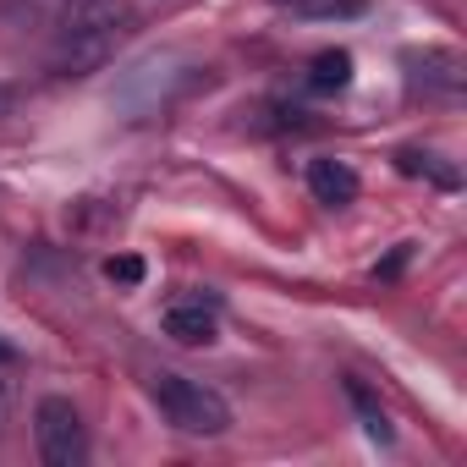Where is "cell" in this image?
<instances>
[{
    "mask_svg": "<svg viewBox=\"0 0 467 467\" xmlns=\"http://www.w3.org/2000/svg\"><path fill=\"white\" fill-rule=\"evenodd\" d=\"M149 396H154L160 418H165L171 429H182V434H203V440H214V434L231 429V401H225L220 390H209L203 379H192V374H171V368H160V374L149 379Z\"/></svg>",
    "mask_w": 467,
    "mask_h": 467,
    "instance_id": "6da1fadb",
    "label": "cell"
},
{
    "mask_svg": "<svg viewBox=\"0 0 467 467\" xmlns=\"http://www.w3.org/2000/svg\"><path fill=\"white\" fill-rule=\"evenodd\" d=\"M127 23H132L127 0H67L61 6V61H72V67L105 61Z\"/></svg>",
    "mask_w": 467,
    "mask_h": 467,
    "instance_id": "7a4b0ae2",
    "label": "cell"
},
{
    "mask_svg": "<svg viewBox=\"0 0 467 467\" xmlns=\"http://www.w3.org/2000/svg\"><path fill=\"white\" fill-rule=\"evenodd\" d=\"M34 440L50 467H83L88 462V429L67 396H45L34 407Z\"/></svg>",
    "mask_w": 467,
    "mask_h": 467,
    "instance_id": "3957f363",
    "label": "cell"
},
{
    "mask_svg": "<svg viewBox=\"0 0 467 467\" xmlns=\"http://www.w3.org/2000/svg\"><path fill=\"white\" fill-rule=\"evenodd\" d=\"M412 88H423V99H456L462 94V56L456 50H423V61L412 56Z\"/></svg>",
    "mask_w": 467,
    "mask_h": 467,
    "instance_id": "277c9868",
    "label": "cell"
},
{
    "mask_svg": "<svg viewBox=\"0 0 467 467\" xmlns=\"http://www.w3.org/2000/svg\"><path fill=\"white\" fill-rule=\"evenodd\" d=\"M160 325H165V336H171V341H182V347H209V341H214V330H220V319H214V303H203V297L171 303Z\"/></svg>",
    "mask_w": 467,
    "mask_h": 467,
    "instance_id": "5b68a950",
    "label": "cell"
},
{
    "mask_svg": "<svg viewBox=\"0 0 467 467\" xmlns=\"http://www.w3.org/2000/svg\"><path fill=\"white\" fill-rule=\"evenodd\" d=\"M358 187H363V182H358V171H352L347 160H330V154H325V160L308 165V192H314L325 209H347V203L358 198Z\"/></svg>",
    "mask_w": 467,
    "mask_h": 467,
    "instance_id": "8992f818",
    "label": "cell"
},
{
    "mask_svg": "<svg viewBox=\"0 0 467 467\" xmlns=\"http://www.w3.org/2000/svg\"><path fill=\"white\" fill-rule=\"evenodd\" d=\"M303 88H308V94H319V99L347 94V88H352V56H347V50H325V56H314V61H308Z\"/></svg>",
    "mask_w": 467,
    "mask_h": 467,
    "instance_id": "52a82bcc",
    "label": "cell"
},
{
    "mask_svg": "<svg viewBox=\"0 0 467 467\" xmlns=\"http://www.w3.org/2000/svg\"><path fill=\"white\" fill-rule=\"evenodd\" d=\"M347 396H352V407H358V418H363V434H368V440H379V445H390L396 434H390V423H385V412H379L374 390H368L363 379H347Z\"/></svg>",
    "mask_w": 467,
    "mask_h": 467,
    "instance_id": "ba28073f",
    "label": "cell"
},
{
    "mask_svg": "<svg viewBox=\"0 0 467 467\" xmlns=\"http://www.w3.org/2000/svg\"><path fill=\"white\" fill-rule=\"evenodd\" d=\"M396 165H401L407 176H434L440 187H456V182H462L451 165H434V154H418V149H401V154H396Z\"/></svg>",
    "mask_w": 467,
    "mask_h": 467,
    "instance_id": "9c48e42d",
    "label": "cell"
},
{
    "mask_svg": "<svg viewBox=\"0 0 467 467\" xmlns=\"http://www.w3.org/2000/svg\"><path fill=\"white\" fill-rule=\"evenodd\" d=\"M105 281H116V286H138V281H143V259H138V254H116V259H105Z\"/></svg>",
    "mask_w": 467,
    "mask_h": 467,
    "instance_id": "30bf717a",
    "label": "cell"
},
{
    "mask_svg": "<svg viewBox=\"0 0 467 467\" xmlns=\"http://www.w3.org/2000/svg\"><path fill=\"white\" fill-rule=\"evenodd\" d=\"M0 363H17V347L12 341H0Z\"/></svg>",
    "mask_w": 467,
    "mask_h": 467,
    "instance_id": "8fae6325",
    "label": "cell"
},
{
    "mask_svg": "<svg viewBox=\"0 0 467 467\" xmlns=\"http://www.w3.org/2000/svg\"><path fill=\"white\" fill-rule=\"evenodd\" d=\"M12 110V88H0V116H6Z\"/></svg>",
    "mask_w": 467,
    "mask_h": 467,
    "instance_id": "7c38bea8",
    "label": "cell"
},
{
    "mask_svg": "<svg viewBox=\"0 0 467 467\" xmlns=\"http://www.w3.org/2000/svg\"><path fill=\"white\" fill-rule=\"evenodd\" d=\"M275 6H308V0H275Z\"/></svg>",
    "mask_w": 467,
    "mask_h": 467,
    "instance_id": "4fadbf2b",
    "label": "cell"
}]
</instances>
